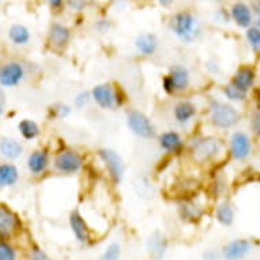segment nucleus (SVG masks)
<instances>
[{"label": "nucleus", "instance_id": "f257e3e1", "mask_svg": "<svg viewBox=\"0 0 260 260\" xmlns=\"http://www.w3.org/2000/svg\"><path fill=\"white\" fill-rule=\"evenodd\" d=\"M169 27L176 39L184 44H192L202 36V25L198 17L188 10L172 15Z\"/></svg>", "mask_w": 260, "mask_h": 260}, {"label": "nucleus", "instance_id": "f03ea898", "mask_svg": "<svg viewBox=\"0 0 260 260\" xmlns=\"http://www.w3.org/2000/svg\"><path fill=\"white\" fill-rule=\"evenodd\" d=\"M207 115L210 124L221 131L232 129L241 121V113L236 109V107H233L229 101L226 103L217 99H211L209 101Z\"/></svg>", "mask_w": 260, "mask_h": 260}, {"label": "nucleus", "instance_id": "7ed1b4c3", "mask_svg": "<svg viewBox=\"0 0 260 260\" xmlns=\"http://www.w3.org/2000/svg\"><path fill=\"white\" fill-rule=\"evenodd\" d=\"M91 91L93 103L103 111H116L124 105L125 95L120 89V86L112 83V82H104L95 85Z\"/></svg>", "mask_w": 260, "mask_h": 260}, {"label": "nucleus", "instance_id": "20e7f679", "mask_svg": "<svg viewBox=\"0 0 260 260\" xmlns=\"http://www.w3.org/2000/svg\"><path fill=\"white\" fill-rule=\"evenodd\" d=\"M225 150V143L221 138L214 135L198 138L191 146V158L197 164H207L215 161Z\"/></svg>", "mask_w": 260, "mask_h": 260}, {"label": "nucleus", "instance_id": "39448f33", "mask_svg": "<svg viewBox=\"0 0 260 260\" xmlns=\"http://www.w3.org/2000/svg\"><path fill=\"white\" fill-rule=\"evenodd\" d=\"M191 87V73L184 64H172L162 78V90L167 95L175 97Z\"/></svg>", "mask_w": 260, "mask_h": 260}, {"label": "nucleus", "instance_id": "423d86ee", "mask_svg": "<svg viewBox=\"0 0 260 260\" xmlns=\"http://www.w3.org/2000/svg\"><path fill=\"white\" fill-rule=\"evenodd\" d=\"M85 167V157L81 151L73 147H63L56 151L53 157V168L60 175L74 176L81 173Z\"/></svg>", "mask_w": 260, "mask_h": 260}, {"label": "nucleus", "instance_id": "0eeeda50", "mask_svg": "<svg viewBox=\"0 0 260 260\" xmlns=\"http://www.w3.org/2000/svg\"><path fill=\"white\" fill-rule=\"evenodd\" d=\"M125 123L128 129L141 139L150 141L157 137V128L153 120L139 109H129L125 115Z\"/></svg>", "mask_w": 260, "mask_h": 260}, {"label": "nucleus", "instance_id": "6e6552de", "mask_svg": "<svg viewBox=\"0 0 260 260\" xmlns=\"http://www.w3.org/2000/svg\"><path fill=\"white\" fill-rule=\"evenodd\" d=\"M100 161L103 162L104 168L107 171L109 179L113 183V185H120L125 175V164L123 158L116 150L109 149V147H103L97 151Z\"/></svg>", "mask_w": 260, "mask_h": 260}, {"label": "nucleus", "instance_id": "1a4fd4ad", "mask_svg": "<svg viewBox=\"0 0 260 260\" xmlns=\"http://www.w3.org/2000/svg\"><path fill=\"white\" fill-rule=\"evenodd\" d=\"M252 153V141L243 131H236L229 138V154L236 161H245Z\"/></svg>", "mask_w": 260, "mask_h": 260}, {"label": "nucleus", "instance_id": "9d476101", "mask_svg": "<svg viewBox=\"0 0 260 260\" xmlns=\"http://www.w3.org/2000/svg\"><path fill=\"white\" fill-rule=\"evenodd\" d=\"M71 41V29L67 25L53 22L48 30L47 43L52 51L63 52L67 49Z\"/></svg>", "mask_w": 260, "mask_h": 260}, {"label": "nucleus", "instance_id": "9b49d317", "mask_svg": "<svg viewBox=\"0 0 260 260\" xmlns=\"http://www.w3.org/2000/svg\"><path fill=\"white\" fill-rule=\"evenodd\" d=\"M25 69L18 61H7L0 66V85L2 87H15L23 81Z\"/></svg>", "mask_w": 260, "mask_h": 260}, {"label": "nucleus", "instance_id": "f8f14e48", "mask_svg": "<svg viewBox=\"0 0 260 260\" xmlns=\"http://www.w3.org/2000/svg\"><path fill=\"white\" fill-rule=\"evenodd\" d=\"M158 146L164 153L171 154V155H177L184 150L185 142L184 138L181 137V134L173 129L169 131H164L157 137Z\"/></svg>", "mask_w": 260, "mask_h": 260}, {"label": "nucleus", "instance_id": "ddd939ff", "mask_svg": "<svg viewBox=\"0 0 260 260\" xmlns=\"http://www.w3.org/2000/svg\"><path fill=\"white\" fill-rule=\"evenodd\" d=\"M173 119L179 125H188L193 121V119L198 116L197 104L192 103L191 100L181 99L173 105L172 109Z\"/></svg>", "mask_w": 260, "mask_h": 260}, {"label": "nucleus", "instance_id": "4468645a", "mask_svg": "<svg viewBox=\"0 0 260 260\" xmlns=\"http://www.w3.org/2000/svg\"><path fill=\"white\" fill-rule=\"evenodd\" d=\"M252 244L245 239H237L226 243L221 249L223 260H243L251 252Z\"/></svg>", "mask_w": 260, "mask_h": 260}, {"label": "nucleus", "instance_id": "2eb2a0df", "mask_svg": "<svg viewBox=\"0 0 260 260\" xmlns=\"http://www.w3.org/2000/svg\"><path fill=\"white\" fill-rule=\"evenodd\" d=\"M256 82V71L252 66L244 64L241 67L236 70V73L233 74V77L231 79V83L239 87L244 93H249L252 87L255 86Z\"/></svg>", "mask_w": 260, "mask_h": 260}, {"label": "nucleus", "instance_id": "dca6fc26", "mask_svg": "<svg viewBox=\"0 0 260 260\" xmlns=\"http://www.w3.org/2000/svg\"><path fill=\"white\" fill-rule=\"evenodd\" d=\"M231 13V19L236 25L241 29H248L253 26V11L251 6H248L244 2H236L229 10Z\"/></svg>", "mask_w": 260, "mask_h": 260}, {"label": "nucleus", "instance_id": "f3484780", "mask_svg": "<svg viewBox=\"0 0 260 260\" xmlns=\"http://www.w3.org/2000/svg\"><path fill=\"white\" fill-rule=\"evenodd\" d=\"M19 228V219L13 210L7 206L0 205V237H11Z\"/></svg>", "mask_w": 260, "mask_h": 260}, {"label": "nucleus", "instance_id": "a211bd4d", "mask_svg": "<svg viewBox=\"0 0 260 260\" xmlns=\"http://www.w3.org/2000/svg\"><path fill=\"white\" fill-rule=\"evenodd\" d=\"M134 45L139 55L145 56V57H151L157 53L158 48H159V40L154 33L145 31V33L137 36Z\"/></svg>", "mask_w": 260, "mask_h": 260}, {"label": "nucleus", "instance_id": "6ab92c4d", "mask_svg": "<svg viewBox=\"0 0 260 260\" xmlns=\"http://www.w3.org/2000/svg\"><path fill=\"white\" fill-rule=\"evenodd\" d=\"M70 226L73 231L75 239L79 243H87L90 240V228L87 225V222L83 218L78 210H74L73 213L70 214Z\"/></svg>", "mask_w": 260, "mask_h": 260}, {"label": "nucleus", "instance_id": "aec40b11", "mask_svg": "<svg viewBox=\"0 0 260 260\" xmlns=\"http://www.w3.org/2000/svg\"><path fill=\"white\" fill-rule=\"evenodd\" d=\"M49 165V153L45 149L35 150L27 157V169L31 175H41Z\"/></svg>", "mask_w": 260, "mask_h": 260}, {"label": "nucleus", "instance_id": "412c9836", "mask_svg": "<svg viewBox=\"0 0 260 260\" xmlns=\"http://www.w3.org/2000/svg\"><path fill=\"white\" fill-rule=\"evenodd\" d=\"M147 251L154 260H162L168 251V239L161 232H154L147 240Z\"/></svg>", "mask_w": 260, "mask_h": 260}, {"label": "nucleus", "instance_id": "4be33fe9", "mask_svg": "<svg viewBox=\"0 0 260 260\" xmlns=\"http://www.w3.org/2000/svg\"><path fill=\"white\" fill-rule=\"evenodd\" d=\"M22 151H23V146L17 139L10 137L0 139V154L7 159H17L18 157H21Z\"/></svg>", "mask_w": 260, "mask_h": 260}, {"label": "nucleus", "instance_id": "5701e85b", "mask_svg": "<svg viewBox=\"0 0 260 260\" xmlns=\"http://www.w3.org/2000/svg\"><path fill=\"white\" fill-rule=\"evenodd\" d=\"M180 215L185 221L195 222L197 219L203 215V209L201 205H198L197 202L192 201V199H184L179 206Z\"/></svg>", "mask_w": 260, "mask_h": 260}, {"label": "nucleus", "instance_id": "b1692460", "mask_svg": "<svg viewBox=\"0 0 260 260\" xmlns=\"http://www.w3.org/2000/svg\"><path fill=\"white\" fill-rule=\"evenodd\" d=\"M215 219L222 226H231L235 222V207L229 201L218 203L215 209Z\"/></svg>", "mask_w": 260, "mask_h": 260}, {"label": "nucleus", "instance_id": "393cba45", "mask_svg": "<svg viewBox=\"0 0 260 260\" xmlns=\"http://www.w3.org/2000/svg\"><path fill=\"white\" fill-rule=\"evenodd\" d=\"M19 172L13 164H2L0 165V187H13L18 183Z\"/></svg>", "mask_w": 260, "mask_h": 260}, {"label": "nucleus", "instance_id": "a878e982", "mask_svg": "<svg viewBox=\"0 0 260 260\" xmlns=\"http://www.w3.org/2000/svg\"><path fill=\"white\" fill-rule=\"evenodd\" d=\"M9 37L15 45H26L30 41V30L25 25L21 23H15L10 27Z\"/></svg>", "mask_w": 260, "mask_h": 260}, {"label": "nucleus", "instance_id": "bb28decb", "mask_svg": "<svg viewBox=\"0 0 260 260\" xmlns=\"http://www.w3.org/2000/svg\"><path fill=\"white\" fill-rule=\"evenodd\" d=\"M18 129H19L22 138L26 141H33L36 138H39L40 133H41L39 124L30 119H23L22 121H19Z\"/></svg>", "mask_w": 260, "mask_h": 260}, {"label": "nucleus", "instance_id": "cd10ccee", "mask_svg": "<svg viewBox=\"0 0 260 260\" xmlns=\"http://www.w3.org/2000/svg\"><path fill=\"white\" fill-rule=\"evenodd\" d=\"M222 94L229 103H244L247 101L248 93H244L239 87H236L233 83H226L223 87H222Z\"/></svg>", "mask_w": 260, "mask_h": 260}, {"label": "nucleus", "instance_id": "c85d7f7f", "mask_svg": "<svg viewBox=\"0 0 260 260\" xmlns=\"http://www.w3.org/2000/svg\"><path fill=\"white\" fill-rule=\"evenodd\" d=\"M249 125H251L252 134L255 137L260 138V95L255 100V104H253V108H252Z\"/></svg>", "mask_w": 260, "mask_h": 260}, {"label": "nucleus", "instance_id": "c756f323", "mask_svg": "<svg viewBox=\"0 0 260 260\" xmlns=\"http://www.w3.org/2000/svg\"><path fill=\"white\" fill-rule=\"evenodd\" d=\"M49 112H51L52 119L64 120V119H67V117L71 115L73 108L70 107V105H67V104L59 103V104H55V105L51 108V111Z\"/></svg>", "mask_w": 260, "mask_h": 260}, {"label": "nucleus", "instance_id": "7c9ffc66", "mask_svg": "<svg viewBox=\"0 0 260 260\" xmlns=\"http://www.w3.org/2000/svg\"><path fill=\"white\" fill-rule=\"evenodd\" d=\"M245 39L252 49L260 52V26H251L248 27L245 33Z\"/></svg>", "mask_w": 260, "mask_h": 260}, {"label": "nucleus", "instance_id": "2f4dec72", "mask_svg": "<svg viewBox=\"0 0 260 260\" xmlns=\"http://www.w3.org/2000/svg\"><path fill=\"white\" fill-rule=\"evenodd\" d=\"M91 101H93V99H91V91H89V90H82V91H79L74 97V107L81 111L85 107H87Z\"/></svg>", "mask_w": 260, "mask_h": 260}, {"label": "nucleus", "instance_id": "473e14b6", "mask_svg": "<svg viewBox=\"0 0 260 260\" xmlns=\"http://www.w3.org/2000/svg\"><path fill=\"white\" fill-rule=\"evenodd\" d=\"M120 255H121V247L120 244L112 243L109 247L105 249L100 260H120Z\"/></svg>", "mask_w": 260, "mask_h": 260}, {"label": "nucleus", "instance_id": "72a5a7b5", "mask_svg": "<svg viewBox=\"0 0 260 260\" xmlns=\"http://www.w3.org/2000/svg\"><path fill=\"white\" fill-rule=\"evenodd\" d=\"M17 252L10 244L0 241V260H15Z\"/></svg>", "mask_w": 260, "mask_h": 260}, {"label": "nucleus", "instance_id": "f704fd0d", "mask_svg": "<svg viewBox=\"0 0 260 260\" xmlns=\"http://www.w3.org/2000/svg\"><path fill=\"white\" fill-rule=\"evenodd\" d=\"M66 6L74 13H82L87 9L89 0H66Z\"/></svg>", "mask_w": 260, "mask_h": 260}, {"label": "nucleus", "instance_id": "c9c22d12", "mask_svg": "<svg viewBox=\"0 0 260 260\" xmlns=\"http://www.w3.org/2000/svg\"><path fill=\"white\" fill-rule=\"evenodd\" d=\"M205 69L211 75H217V74L221 73V66L215 59H209L207 61H205Z\"/></svg>", "mask_w": 260, "mask_h": 260}, {"label": "nucleus", "instance_id": "e433bc0d", "mask_svg": "<svg viewBox=\"0 0 260 260\" xmlns=\"http://www.w3.org/2000/svg\"><path fill=\"white\" fill-rule=\"evenodd\" d=\"M94 27H95V30H97L99 33L105 35V33H108V31L111 30V21H108V19H100V21H97V23L94 25Z\"/></svg>", "mask_w": 260, "mask_h": 260}, {"label": "nucleus", "instance_id": "4c0bfd02", "mask_svg": "<svg viewBox=\"0 0 260 260\" xmlns=\"http://www.w3.org/2000/svg\"><path fill=\"white\" fill-rule=\"evenodd\" d=\"M30 260H49L48 259L47 253L40 249L39 247H35L31 249V255H30Z\"/></svg>", "mask_w": 260, "mask_h": 260}, {"label": "nucleus", "instance_id": "58836bf2", "mask_svg": "<svg viewBox=\"0 0 260 260\" xmlns=\"http://www.w3.org/2000/svg\"><path fill=\"white\" fill-rule=\"evenodd\" d=\"M44 2L55 11H60L66 6V0H44Z\"/></svg>", "mask_w": 260, "mask_h": 260}, {"label": "nucleus", "instance_id": "ea45409f", "mask_svg": "<svg viewBox=\"0 0 260 260\" xmlns=\"http://www.w3.org/2000/svg\"><path fill=\"white\" fill-rule=\"evenodd\" d=\"M215 19L218 22H222V23H225L231 19V13H226L223 10H218L217 13H215Z\"/></svg>", "mask_w": 260, "mask_h": 260}, {"label": "nucleus", "instance_id": "a19ab883", "mask_svg": "<svg viewBox=\"0 0 260 260\" xmlns=\"http://www.w3.org/2000/svg\"><path fill=\"white\" fill-rule=\"evenodd\" d=\"M6 111V95L2 90V85H0V116L3 115Z\"/></svg>", "mask_w": 260, "mask_h": 260}, {"label": "nucleus", "instance_id": "79ce46f5", "mask_svg": "<svg viewBox=\"0 0 260 260\" xmlns=\"http://www.w3.org/2000/svg\"><path fill=\"white\" fill-rule=\"evenodd\" d=\"M219 256H221V255H219ZM219 256H218L214 251H207L205 255H203V260H218V257H219ZM221 257H222V256H221Z\"/></svg>", "mask_w": 260, "mask_h": 260}, {"label": "nucleus", "instance_id": "37998d69", "mask_svg": "<svg viewBox=\"0 0 260 260\" xmlns=\"http://www.w3.org/2000/svg\"><path fill=\"white\" fill-rule=\"evenodd\" d=\"M157 3L161 7H164V9H169L173 3H175V0H157Z\"/></svg>", "mask_w": 260, "mask_h": 260}, {"label": "nucleus", "instance_id": "c03bdc74", "mask_svg": "<svg viewBox=\"0 0 260 260\" xmlns=\"http://www.w3.org/2000/svg\"><path fill=\"white\" fill-rule=\"evenodd\" d=\"M256 26H260V11L257 13V17H256Z\"/></svg>", "mask_w": 260, "mask_h": 260}, {"label": "nucleus", "instance_id": "a18cd8bd", "mask_svg": "<svg viewBox=\"0 0 260 260\" xmlns=\"http://www.w3.org/2000/svg\"><path fill=\"white\" fill-rule=\"evenodd\" d=\"M213 2H222V0H213Z\"/></svg>", "mask_w": 260, "mask_h": 260}]
</instances>
